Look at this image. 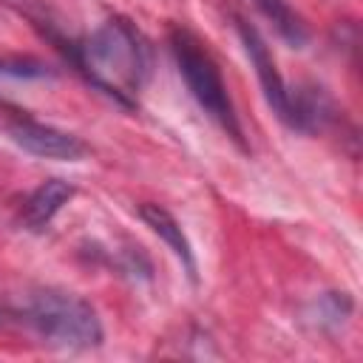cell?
Wrapping results in <instances>:
<instances>
[{
  "label": "cell",
  "mask_w": 363,
  "mask_h": 363,
  "mask_svg": "<svg viewBox=\"0 0 363 363\" xmlns=\"http://www.w3.org/2000/svg\"><path fill=\"white\" fill-rule=\"evenodd\" d=\"M23 320L57 349H96L102 343L96 309L65 289H34L23 303Z\"/></svg>",
  "instance_id": "2"
},
{
  "label": "cell",
  "mask_w": 363,
  "mask_h": 363,
  "mask_svg": "<svg viewBox=\"0 0 363 363\" xmlns=\"http://www.w3.org/2000/svg\"><path fill=\"white\" fill-rule=\"evenodd\" d=\"M68 54L94 88L125 108H133V96L150 77V43L125 17L105 20L82 43L68 45Z\"/></svg>",
  "instance_id": "1"
},
{
  "label": "cell",
  "mask_w": 363,
  "mask_h": 363,
  "mask_svg": "<svg viewBox=\"0 0 363 363\" xmlns=\"http://www.w3.org/2000/svg\"><path fill=\"white\" fill-rule=\"evenodd\" d=\"M170 51H173V60L179 65V74L190 91V96L199 102V108L216 119L227 136L244 147V130H241V122L235 116V108L230 102V94H227V85L221 79V71L216 65V60L207 54V48H201V43L187 31V28H170Z\"/></svg>",
  "instance_id": "3"
},
{
  "label": "cell",
  "mask_w": 363,
  "mask_h": 363,
  "mask_svg": "<svg viewBox=\"0 0 363 363\" xmlns=\"http://www.w3.org/2000/svg\"><path fill=\"white\" fill-rule=\"evenodd\" d=\"M139 218L167 244V250L184 264V269H187V275H190V281H196V258H193V247H190V241H187V235H184V230H182V224L173 218V213L170 210H164L162 204H139Z\"/></svg>",
  "instance_id": "7"
},
{
  "label": "cell",
  "mask_w": 363,
  "mask_h": 363,
  "mask_svg": "<svg viewBox=\"0 0 363 363\" xmlns=\"http://www.w3.org/2000/svg\"><path fill=\"white\" fill-rule=\"evenodd\" d=\"M255 6L261 9V14L272 23V28L278 31V37L292 45V48H303L309 40V31L301 20V14L286 3V0H255Z\"/></svg>",
  "instance_id": "8"
},
{
  "label": "cell",
  "mask_w": 363,
  "mask_h": 363,
  "mask_svg": "<svg viewBox=\"0 0 363 363\" xmlns=\"http://www.w3.org/2000/svg\"><path fill=\"white\" fill-rule=\"evenodd\" d=\"M9 136L14 145H20L26 153L40 156V159H60V162H77L88 153V145L54 125H43L34 119H11L9 122Z\"/></svg>",
  "instance_id": "5"
},
{
  "label": "cell",
  "mask_w": 363,
  "mask_h": 363,
  "mask_svg": "<svg viewBox=\"0 0 363 363\" xmlns=\"http://www.w3.org/2000/svg\"><path fill=\"white\" fill-rule=\"evenodd\" d=\"M0 77L43 79V77H51V71H48V65H43L40 60H31V57H0Z\"/></svg>",
  "instance_id": "9"
},
{
  "label": "cell",
  "mask_w": 363,
  "mask_h": 363,
  "mask_svg": "<svg viewBox=\"0 0 363 363\" xmlns=\"http://www.w3.org/2000/svg\"><path fill=\"white\" fill-rule=\"evenodd\" d=\"M3 320H6V312H3V309H0V326H3Z\"/></svg>",
  "instance_id": "10"
},
{
  "label": "cell",
  "mask_w": 363,
  "mask_h": 363,
  "mask_svg": "<svg viewBox=\"0 0 363 363\" xmlns=\"http://www.w3.org/2000/svg\"><path fill=\"white\" fill-rule=\"evenodd\" d=\"M235 31H238V37L244 43V51H247L255 74H258V82L264 88V96H267L272 113L284 125L292 128V96H289V88H286V82H284V77H281V71H278V65H275V60L269 54L267 40L261 37V31L252 23H247L238 14H235Z\"/></svg>",
  "instance_id": "4"
},
{
  "label": "cell",
  "mask_w": 363,
  "mask_h": 363,
  "mask_svg": "<svg viewBox=\"0 0 363 363\" xmlns=\"http://www.w3.org/2000/svg\"><path fill=\"white\" fill-rule=\"evenodd\" d=\"M77 187L71 182H62V179H45L40 187H34L28 193V199L23 201V210H20V224L31 233H43L54 216L74 199Z\"/></svg>",
  "instance_id": "6"
}]
</instances>
